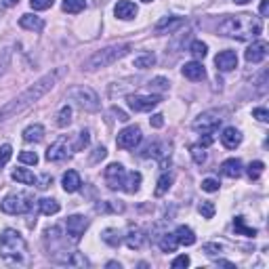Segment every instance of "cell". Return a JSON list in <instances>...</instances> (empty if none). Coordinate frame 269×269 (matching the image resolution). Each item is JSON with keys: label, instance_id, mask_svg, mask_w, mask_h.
Masks as SVG:
<instances>
[{"label": "cell", "instance_id": "cell-1", "mask_svg": "<svg viewBox=\"0 0 269 269\" xmlns=\"http://www.w3.org/2000/svg\"><path fill=\"white\" fill-rule=\"evenodd\" d=\"M59 76H61V69H55V71H51V74H44L40 80H36L30 88H26L21 95H17L13 101L5 103L3 107H0V122L19 116L21 112H26L28 107H32L38 99H42L51 91V88L57 84Z\"/></svg>", "mask_w": 269, "mask_h": 269}, {"label": "cell", "instance_id": "cell-2", "mask_svg": "<svg viewBox=\"0 0 269 269\" xmlns=\"http://www.w3.org/2000/svg\"><path fill=\"white\" fill-rule=\"evenodd\" d=\"M261 32H263L261 19L250 13L225 17L219 23V34L227 36V38H236V40H253Z\"/></svg>", "mask_w": 269, "mask_h": 269}, {"label": "cell", "instance_id": "cell-3", "mask_svg": "<svg viewBox=\"0 0 269 269\" xmlns=\"http://www.w3.org/2000/svg\"><path fill=\"white\" fill-rule=\"evenodd\" d=\"M0 257L11 265L28 263V244L17 229H5L0 234Z\"/></svg>", "mask_w": 269, "mask_h": 269}, {"label": "cell", "instance_id": "cell-4", "mask_svg": "<svg viewBox=\"0 0 269 269\" xmlns=\"http://www.w3.org/2000/svg\"><path fill=\"white\" fill-rule=\"evenodd\" d=\"M131 51H133V44H112L107 48H101V51H97L95 55H91L84 61V69L86 71H95V69L107 67V65L116 63L118 59L127 57Z\"/></svg>", "mask_w": 269, "mask_h": 269}, {"label": "cell", "instance_id": "cell-5", "mask_svg": "<svg viewBox=\"0 0 269 269\" xmlns=\"http://www.w3.org/2000/svg\"><path fill=\"white\" fill-rule=\"evenodd\" d=\"M67 99L74 101L84 112H97L99 110V97L93 88H88V86H71L67 91Z\"/></svg>", "mask_w": 269, "mask_h": 269}, {"label": "cell", "instance_id": "cell-6", "mask_svg": "<svg viewBox=\"0 0 269 269\" xmlns=\"http://www.w3.org/2000/svg\"><path fill=\"white\" fill-rule=\"evenodd\" d=\"M0 208L7 214H26L34 208V198L30 193L15 191V193H9L7 198L0 202Z\"/></svg>", "mask_w": 269, "mask_h": 269}, {"label": "cell", "instance_id": "cell-7", "mask_svg": "<svg viewBox=\"0 0 269 269\" xmlns=\"http://www.w3.org/2000/svg\"><path fill=\"white\" fill-rule=\"evenodd\" d=\"M225 120V112L223 110H208V112H202L198 118L193 120V131H198L202 135H212L221 127V122Z\"/></svg>", "mask_w": 269, "mask_h": 269}, {"label": "cell", "instance_id": "cell-8", "mask_svg": "<svg viewBox=\"0 0 269 269\" xmlns=\"http://www.w3.org/2000/svg\"><path fill=\"white\" fill-rule=\"evenodd\" d=\"M65 227H67V236L71 242H80V238L84 236V231L88 227V219L82 217V214H71V217H67L65 221Z\"/></svg>", "mask_w": 269, "mask_h": 269}, {"label": "cell", "instance_id": "cell-9", "mask_svg": "<svg viewBox=\"0 0 269 269\" xmlns=\"http://www.w3.org/2000/svg\"><path fill=\"white\" fill-rule=\"evenodd\" d=\"M162 101L160 95H131L129 97V107L133 112H150Z\"/></svg>", "mask_w": 269, "mask_h": 269}, {"label": "cell", "instance_id": "cell-10", "mask_svg": "<svg viewBox=\"0 0 269 269\" xmlns=\"http://www.w3.org/2000/svg\"><path fill=\"white\" fill-rule=\"evenodd\" d=\"M118 148L120 150H135L141 143V129L139 127H127L122 133H118Z\"/></svg>", "mask_w": 269, "mask_h": 269}, {"label": "cell", "instance_id": "cell-11", "mask_svg": "<svg viewBox=\"0 0 269 269\" xmlns=\"http://www.w3.org/2000/svg\"><path fill=\"white\" fill-rule=\"evenodd\" d=\"M124 177H127V170H124V166L118 164V162H114V164H110V166L105 168V183H107V187L114 189V191L122 189Z\"/></svg>", "mask_w": 269, "mask_h": 269}, {"label": "cell", "instance_id": "cell-12", "mask_svg": "<svg viewBox=\"0 0 269 269\" xmlns=\"http://www.w3.org/2000/svg\"><path fill=\"white\" fill-rule=\"evenodd\" d=\"M267 53H269V44L263 42V40H257V42H253V44L246 48L244 57H246L248 63H261L267 57Z\"/></svg>", "mask_w": 269, "mask_h": 269}, {"label": "cell", "instance_id": "cell-13", "mask_svg": "<svg viewBox=\"0 0 269 269\" xmlns=\"http://www.w3.org/2000/svg\"><path fill=\"white\" fill-rule=\"evenodd\" d=\"M67 154H69V150H67V139L65 137H59L46 150V160H48V162H61V160L67 158Z\"/></svg>", "mask_w": 269, "mask_h": 269}, {"label": "cell", "instance_id": "cell-14", "mask_svg": "<svg viewBox=\"0 0 269 269\" xmlns=\"http://www.w3.org/2000/svg\"><path fill=\"white\" fill-rule=\"evenodd\" d=\"M53 261L59 265H69V267H86L88 261L80 253H53Z\"/></svg>", "mask_w": 269, "mask_h": 269}, {"label": "cell", "instance_id": "cell-15", "mask_svg": "<svg viewBox=\"0 0 269 269\" xmlns=\"http://www.w3.org/2000/svg\"><path fill=\"white\" fill-rule=\"evenodd\" d=\"M214 65H217V69H221V71H231V69L238 67V55L234 51H223L214 57Z\"/></svg>", "mask_w": 269, "mask_h": 269}, {"label": "cell", "instance_id": "cell-16", "mask_svg": "<svg viewBox=\"0 0 269 269\" xmlns=\"http://www.w3.org/2000/svg\"><path fill=\"white\" fill-rule=\"evenodd\" d=\"M114 15L118 17V19H124V21L135 19V15H137V5L131 3V0H120V3L114 7Z\"/></svg>", "mask_w": 269, "mask_h": 269}, {"label": "cell", "instance_id": "cell-17", "mask_svg": "<svg viewBox=\"0 0 269 269\" xmlns=\"http://www.w3.org/2000/svg\"><path fill=\"white\" fill-rule=\"evenodd\" d=\"M221 143H223L227 150H236L240 143H242V133L238 129H234V127H227L223 131V135H221Z\"/></svg>", "mask_w": 269, "mask_h": 269}, {"label": "cell", "instance_id": "cell-18", "mask_svg": "<svg viewBox=\"0 0 269 269\" xmlns=\"http://www.w3.org/2000/svg\"><path fill=\"white\" fill-rule=\"evenodd\" d=\"M19 26L23 30H32V32H42L44 30V19L38 15H32V13H26L21 15V19H19Z\"/></svg>", "mask_w": 269, "mask_h": 269}, {"label": "cell", "instance_id": "cell-19", "mask_svg": "<svg viewBox=\"0 0 269 269\" xmlns=\"http://www.w3.org/2000/svg\"><path fill=\"white\" fill-rule=\"evenodd\" d=\"M145 231H143L141 227H131L129 234H127V244L131 250H139L143 248V244H145Z\"/></svg>", "mask_w": 269, "mask_h": 269}, {"label": "cell", "instance_id": "cell-20", "mask_svg": "<svg viewBox=\"0 0 269 269\" xmlns=\"http://www.w3.org/2000/svg\"><path fill=\"white\" fill-rule=\"evenodd\" d=\"M181 71H183V76H185V78H189V80H195V82L206 78V71H204L202 63H198V61H189V63H185Z\"/></svg>", "mask_w": 269, "mask_h": 269}, {"label": "cell", "instance_id": "cell-21", "mask_svg": "<svg viewBox=\"0 0 269 269\" xmlns=\"http://www.w3.org/2000/svg\"><path fill=\"white\" fill-rule=\"evenodd\" d=\"M185 21L181 19V17H164V19H160L158 23H156V32L158 34H170V32H175L177 28H181Z\"/></svg>", "mask_w": 269, "mask_h": 269}, {"label": "cell", "instance_id": "cell-22", "mask_svg": "<svg viewBox=\"0 0 269 269\" xmlns=\"http://www.w3.org/2000/svg\"><path fill=\"white\" fill-rule=\"evenodd\" d=\"M221 173L229 179H238L242 175V162L238 158H227L225 162L221 164Z\"/></svg>", "mask_w": 269, "mask_h": 269}, {"label": "cell", "instance_id": "cell-23", "mask_svg": "<svg viewBox=\"0 0 269 269\" xmlns=\"http://www.w3.org/2000/svg\"><path fill=\"white\" fill-rule=\"evenodd\" d=\"M61 183H63V189H65L67 193L78 191V189H80V185H82L80 175H78L76 170H67V173L63 175V179H61Z\"/></svg>", "mask_w": 269, "mask_h": 269}, {"label": "cell", "instance_id": "cell-24", "mask_svg": "<svg viewBox=\"0 0 269 269\" xmlns=\"http://www.w3.org/2000/svg\"><path fill=\"white\" fill-rule=\"evenodd\" d=\"M42 137H44L42 124H30L23 131V141H28V143H38V141H42Z\"/></svg>", "mask_w": 269, "mask_h": 269}, {"label": "cell", "instance_id": "cell-25", "mask_svg": "<svg viewBox=\"0 0 269 269\" xmlns=\"http://www.w3.org/2000/svg\"><path fill=\"white\" fill-rule=\"evenodd\" d=\"M139 185H141V173H137V170L127 173L124 183H122V189L127 193H135V191H139Z\"/></svg>", "mask_w": 269, "mask_h": 269}, {"label": "cell", "instance_id": "cell-26", "mask_svg": "<svg viewBox=\"0 0 269 269\" xmlns=\"http://www.w3.org/2000/svg\"><path fill=\"white\" fill-rule=\"evenodd\" d=\"M175 236H177V242L183 244V246H191L195 242V234H193V231L187 225H179L177 231H175Z\"/></svg>", "mask_w": 269, "mask_h": 269}, {"label": "cell", "instance_id": "cell-27", "mask_svg": "<svg viewBox=\"0 0 269 269\" xmlns=\"http://www.w3.org/2000/svg\"><path fill=\"white\" fill-rule=\"evenodd\" d=\"M234 231L238 236H246V238H255L257 236V229L255 227H248L244 217H236L234 219Z\"/></svg>", "mask_w": 269, "mask_h": 269}, {"label": "cell", "instance_id": "cell-28", "mask_svg": "<svg viewBox=\"0 0 269 269\" xmlns=\"http://www.w3.org/2000/svg\"><path fill=\"white\" fill-rule=\"evenodd\" d=\"M13 179L17 183H23V185H34L36 183L34 173H30L28 168H15L13 170Z\"/></svg>", "mask_w": 269, "mask_h": 269}, {"label": "cell", "instance_id": "cell-29", "mask_svg": "<svg viewBox=\"0 0 269 269\" xmlns=\"http://www.w3.org/2000/svg\"><path fill=\"white\" fill-rule=\"evenodd\" d=\"M101 240L105 242V244H110V246H120V242H122V238H120V231L118 229H114V227H107V229H103V234H101Z\"/></svg>", "mask_w": 269, "mask_h": 269}, {"label": "cell", "instance_id": "cell-30", "mask_svg": "<svg viewBox=\"0 0 269 269\" xmlns=\"http://www.w3.org/2000/svg\"><path fill=\"white\" fill-rule=\"evenodd\" d=\"M38 206H40V212L42 214H57L61 210V204L57 200H53V198H42L38 202Z\"/></svg>", "mask_w": 269, "mask_h": 269}, {"label": "cell", "instance_id": "cell-31", "mask_svg": "<svg viewBox=\"0 0 269 269\" xmlns=\"http://www.w3.org/2000/svg\"><path fill=\"white\" fill-rule=\"evenodd\" d=\"M170 185H173V175H170V173H164L162 177L158 179V185H156V191H154V193L160 198V195H164V193L170 189Z\"/></svg>", "mask_w": 269, "mask_h": 269}, {"label": "cell", "instance_id": "cell-32", "mask_svg": "<svg viewBox=\"0 0 269 269\" xmlns=\"http://www.w3.org/2000/svg\"><path fill=\"white\" fill-rule=\"evenodd\" d=\"M177 246H179V242H177L175 234H164L160 238V248H162V253H175Z\"/></svg>", "mask_w": 269, "mask_h": 269}, {"label": "cell", "instance_id": "cell-33", "mask_svg": "<svg viewBox=\"0 0 269 269\" xmlns=\"http://www.w3.org/2000/svg\"><path fill=\"white\" fill-rule=\"evenodd\" d=\"M86 9V0H63V11L65 13H71V15H76L80 11Z\"/></svg>", "mask_w": 269, "mask_h": 269}, {"label": "cell", "instance_id": "cell-34", "mask_svg": "<svg viewBox=\"0 0 269 269\" xmlns=\"http://www.w3.org/2000/svg\"><path fill=\"white\" fill-rule=\"evenodd\" d=\"M154 63H156V55H154V53H143V55H139L135 59V67H139V69H148Z\"/></svg>", "mask_w": 269, "mask_h": 269}, {"label": "cell", "instance_id": "cell-35", "mask_svg": "<svg viewBox=\"0 0 269 269\" xmlns=\"http://www.w3.org/2000/svg\"><path fill=\"white\" fill-rule=\"evenodd\" d=\"M69 124H71V107L63 105L59 110V114H57V127L65 129V127H69Z\"/></svg>", "mask_w": 269, "mask_h": 269}, {"label": "cell", "instance_id": "cell-36", "mask_svg": "<svg viewBox=\"0 0 269 269\" xmlns=\"http://www.w3.org/2000/svg\"><path fill=\"white\" fill-rule=\"evenodd\" d=\"M189 53L195 57V59H204L206 57V53H208V46L202 42V40H193L191 46H189Z\"/></svg>", "mask_w": 269, "mask_h": 269}, {"label": "cell", "instance_id": "cell-37", "mask_svg": "<svg viewBox=\"0 0 269 269\" xmlns=\"http://www.w3.org/2000/svg\"><path fill=\"white\" fill-rule=\"evenodd\" d=\"M143 158H162L164 156V145L162 143H152V145L145 148V152L141 154Z\"/></svg>", "mask_w": 269, "mask_h": 269}, {"label": "cell", "instance_id": "cell-38", "mask_svg": "<svg viewBox=\"0 0 269 269\" xmlns=\"http://www.w3.org/2000/svg\"><path fill=\"white\" fill-rule=\"evenodd\" d=\"M263 170H265V164L261 162V160H255V162L248 164V170L246 173H248V177L253 179V181H257V179L263 175Z\"/></svg>", "mask_w": 269, "mask_h": 269}, {"label": "cell", "instance_id": "cell-39", "mask_svg": "<svg viewBox=\"0 0 269 269\" xmlns=\"http://www.w3.org/2000/svg\"><path fill=\"white\" fill-rule=\"evenodd\" d=\"M189 152H191L193 162L198 164V166H202V164L206 162V152H204V148H202V145H191V148H189Z\"/></svg>", "mask_w": 269, "mask_h": 269}, {"label": "cell", "instance_id": "cell-40", "mask_svg": "<svg viewBox=\"0 0 269 269\" xmlns=\"http://www.w3.org/2000/svg\"><path fill=\"white\" fill-rule=\"evenodd\" d=\"M148 86H150V88H154V91H166V88H168V80L158 76V78L150 80V82H148Z\"/></svg>", "mask_w": 269, "mask_h": 269}, {"label": "cell", "instance_id": "cell-41", "mask_svg": "<svg viewBox=\"0 0 269 269\" xmlns=\"http://www.w3.org/2000/svg\"><path fill=\"white\" fill-rule=\"evenodd\" d=\"M198 210H200V214H202L204 219H212L214 217V204L212 202H202L198 206Z\"/></svg>", "mask_w": 269, "mask_h": 269}, {"label": "cell", "instance_id": "cell-42", "mask_svg": "<svg viewBox=\"0 0 269 269\" xmlns=\"http://www.w3.org/2000/svg\"><path fill=\"white\" fill-rule=\"evenodd\" d=\"M19 160L23 164H32L34 166V164H38V154H36V152H21Z\"/></svg>", "mask_w": 269, "mask_h": 269}, {"label": "cell", "instance_id": "cell-43", "mask_svg": "<svg viewBox=\"0 0 269 269\" xmlns=\"http://www.w3.org/2000/svg\"><path fill=\"white\" fill-rule=\"evenodd\" d=\"M11 156H13V148L9 145V143H5V145L0 148V166H5L11 160Z\"/></svg>", "mask_w": 269, "mask_h": 269}, {"label": "cell", "instance_id": "cell-44", "mask_svg": "<svg viewBox=\"0 0 269 269\" xmlns=\"http://www.w3.org/2000/svg\"><path fill=\"white\" fill-rule=\"evenodd\" d=\"M88 143H91V135H88V131H82L80 135H78V143H76V152H82L86 145H88Z\"/></svg>", "mask_w": 269, "mask_h": 269}, {"label": "cell", "instance_id": "cell-45", "mask_svg": "<svg viewBox=\"0 0 269 269\" xmlns=\"http://www.w3.org/2000/svg\"><path fill=\"white\" fill-rule=\"evenodd\" d=\"M53 3H55V0H30L32 9H36V11H46L53 7Z\"/></svg>", "mask_w": 269, "mask_h": 269}, {"label": "cell", "instance_id": "cell-46", "mask_svg": "<svg viewBox=\"0 0 269 269\" xmlns=\"http://www.w3.org/2000/svg\"><path fill=\"white\" fill-rule=\"evenodd\" d=\"M202 189L204 191H208V193H212V191H219V181H217V179H204V181H202Z\"/></svg>", "mask_w": 269, "mask_h": 269}, {"label": "cell", "instance_id": "cell-47", "mask_svg": "<svg viewBox=\"0 0 269 269\" xmlns=\"http://www.w3.org/2000/svg\"><path fill=\"white\" fill-rule=\"evenodd\" d=\"M9 63H11V51H5L3 55H0V76L9 69Z\"/></svg>", "mask_w": 269, "mask_h": 269}, {"label": "cell", "instance_id": "cell-48", "mask_svg": "<svg viewBox=\"0 0 269 269\" xmlns=\"http://www.w3.org/2000/svg\"><path fill=\"white\" fill-rule=\"evenodd\" d=\"M204 253L208 255V257H214V255H219L221 253V244H214V242H210V244H204Z\"/></svg>", "mask_w": 269, "mask_h": 269}, {"label": "cell", "instance_id": "cell-49", "mask_svg": "<svg viewBox=\"0 0 269 269\" xmlns=\"http://www.w3.org/2000/svg\"><path fill=\"white\" fill-rule=\"evenodd\" d=\"M107 156V150L103 148V145H99V148H95V154L91 156V162L93 164H97V162H101V160Z\"/></svg>", "mask_w": 269, "mask_h": 269}, {"label": "cell", "instance_id": "cell-50", "mask_svg": "<svg viewBox=\"0 0 269 269\" xmlns=\"http://www.w3.org/2000/svg\"><path fill=\"white\" fill-rule=\"evenodd\" d=\"M189 265V257L187 255H181V257H177L175 261H173V269H181V267H187Z\"/></svg>", "mask_w": 269, "mask_h": 269}, {"label": "cell", "instance_id": "cell-51", "mask_svg": "<svg viewBox=\"0 0 269 269\" xmlns=\"http://www.w3.org/2000/svg\"><path fill=\"white\" fill-rule=\"evenodd\" d=\"M36 183H38L40 189H46V187L53 185V177H51V175H42L40 179H36Z\"/></svg>", "mask_w": 269, "mask_h": 269}, {"label": "cell", "instance_id": "cell-52", "mask_svg": "<svg viewBox=\"0 0 269 269\" xmlns=\"http://www.w3.org/2000/svg\"><path fill=\"white\" fill-rule=\"evenodd\" d=\"M253 116H255L257 120H261V122H267V120H269V114H267L265 107H255V110H253Z\"/></svg>", "mask_w": 269, "mask_h": 269}, {"label": "cell", "instance_id": "cell-53", "mask_svg": "<svg viewBox=\"0 0 269 269\" xmlns=\"http://www.w3.org/2000/svg\"><path fill=\"white\" fill-rule=\"evenodd\" d=\"M150 122H152L154 129H162V127H164V116H162V114H154Z\"/></svg>", "mask_w": 269, "mask_h": 269}, {"label": "cell", "instance_id": "cell-54", "mask_svg": "<svg viewBox=\"0 0 269 269\" xmlns=\"http://www.w3.org/2000/svg\"><path fill=\"white\" fill-rule=\"evenodd\" d=\"M112 114H114V116H116V118H118L120 122H127V120H129V116L124 114L122 110H118V107H112Z\"/></svg>", "mask_w": 269, "mask_h": 269}, {"label": "cell", "instance_id": "cell-55", "mask_svg": "<svg viewBox=\"0 0 269 269\" xmlns=\"http://www.w3.org/2000/svg\"><path fill=\"white\" fill-rule=\"evenodd\" d=\"M259 11H261V15H263V17H267V15H269V0H261Z\"/></svg>", "mask_w": 269, "mask_h": 269}, {"label": "cell", "instance_id": "cell-56", "mask_svg": "<svg viewBox=\"0 0 269 269\" xmlns=\"http://www.w3.org/2000/svg\"><path fill=\"white\" fill-rule=\"evenodd\" d=\"M212 141H214V139H212V135H206V137H202V141H200V145H202V148H208V145H210Z\"/></svg>", "mask_w": 269, "mask_h": 269}, {"label": "cell", "instance_id": "cell-57", "mask_svg": "<svg viewBox=\"0 0 269 269\" xmlns=\"http://www.w3.org/2000/svg\"><path fill=\"white\" fill-rule=\"evenodd\" d=\"M217 267H229V269H236L234 263H229V261H217Z\"/></svg>", "mask_w": 269, "mask_h": 269}, {"label": "cell", "instance_id": "cell-58", "mask_svg": "<svg viewBox=\"0 0 269 269\" xmlns=\"http://www.w3.org/2000/svg\"><path fill=\"white\" fill-rule=\"evenodd\" d=\"M107 267H112V269H114V267H118V269H120V263H116V261H110V263H107Z\"/></svg>", "mask_w": 269, "mask_h": 269}, {"label": "cell", "instance_id": "cell-59", "mask_svg": "<svg viewBox=\"0 0 269 269\" xmlns=\"http://www.w3.org/2000/svg\"><path fill=\"white\" fill-rule=\"evenodd\" d=\"M17 3H19V0H7V5H9V7H13V5H17Z\"/></svg>", "mask_w": 269, "mask_h": 269}, {"label": "cell", "instance_id": "cell-60", "mask_svg": "<svg viewBox=\"0 0 269 269\" xmlns=\"http://www.w3.org/2000/svg\"><path fill=\"white\" fill-rule=\"evenodd\" d=\"M234 3H238V5H246V3H250V0H234Z\"/></svg>", "mask_w": 269, "mask_h": 269}, {"label": "cell", "instance_id": "cell-61", "mask_svg": "<svg viewBox=\"0 0 269 269\" xmlns=\"http://www.w3.org/2000/svg\"><path fill=\"white\" fill-rule=\"evenodd\" d=\"M143 3H152V0H143Z\"/></svg>", "mask_w": 269, "mask_h": 269}]
</instances>
